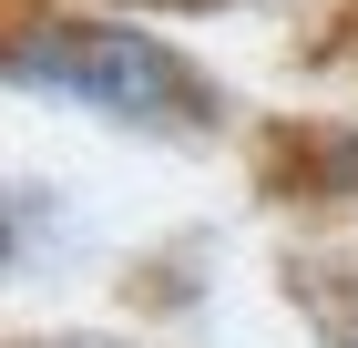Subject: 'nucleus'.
Listing matches in <instances>:
<instances>
[{
	"instance_id": "nucleus-1",
	"label": "nucleus",
	"mask_w": 358,
	"mask_h": 348,
	"mask_svg": "<svg viewBox=\"0 0 358 348\" xmlns=\"http://www.w3.org/2000/svg\"><path fill=\"white\" fill-rule=\"evenodd\" d=\"M10 92H52V103H83L123 134H205L215 123V82L174 52L164 31L143 21H83V11H41V21L10 31L0 52Z\"/></svg>"
},
{
	"instance_id": "nucleus-2",
	"label": "nucleus",
	"mask_w": 358,
	"mask_h": 348,
	"mask_svg": "<svg viewBox=\"0 0 358 348\" xmlns=\"http://www.w3.org/2000/svg\"><path fill=\"white\" fill-rule=\"evenodd\" d=\"M287 174H297L307 195H338V205H358V123H328V134H307L297 154H287Z\"/></svg>"
}]
</instances>
